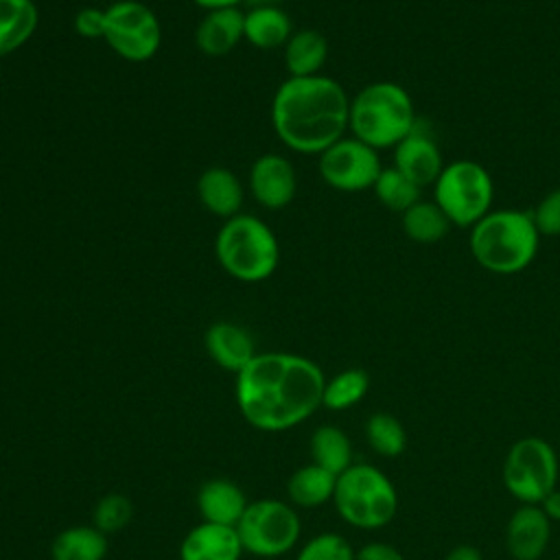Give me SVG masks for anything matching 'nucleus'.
<instances>
[{
  "mask_svg": "<svg viewBox=\"0 0 560 560\" xmlns=\"http://www.w3.org/2000/svg\"><path fill=\"white\" fill-rule=\"evenodd\" d=\"M243 24H245V11H241L238 7L206 11V15L201 18L195 31L197 48L212 57L230 52L241 39H245Z\"/></svg>",
  "mask_w": 560,
  "mask_h": 560,
  "instance_id": "18",
  "label": "nucleus"
},
{
  "mask_svg": "<svg viewBox=\"0 0 560 560\" xmlns=\"http://www.w3.org/2000/svg\"><path fill=\"white\" fill-rule=\"evenodd\" d=\"M337 475L328 472L317 464H304L291 472L287 479V497L293 508H319L332 501Z\"/></svg>",
  "mask_w": 560,
  "mask_h": 560,
  "instance_id": "20",
  "label": "nucleus"
},
{
  "mask_svg": "<svg viewBox=\"0 0 560 560\" xmlns=\"http://www.w3.org/2000/svg\"><path fill=\"white\" fill-rule=\"evenodd\" d=\"M39 24L33 0H0V59L22 48Z\"/></svg>",
  "mask_w": 560,
  "mask_h": 560,
  "instance_id": "22",
  "label": "nucleus"
},
{
  "mask_svg": "<svg viewBox=\"0 0 560 560\" xmlns=\"http://www.w3.org/2000/svg\"><path fill=\"white\" fill-rule=\"evenodd\" d=\"M402 230L413 243L429 245L442 241L448 234L451 221L435 201L420 199L402 212Z\"/></svg>",
  "mask_w": 560,
  "mask_h": 560,
  "instance_id": "26",
  "label": "nucleus"
},
{
  "mask_svg": "<svg viewBox=\"0 0 560 560\" xmlns=\"http://www.w3.org/2000/svg\"><path fill=\"white\" fill-rule=\"evenodd\" d=\"M214 252L228 276L241 282L267 280L280 260L273 230L254 214H234L221 225Z\"/></svg>",
  "mask_w": 560,
  "mask_h": 560,
  "instance_id": "5",
  "label": "nucleus"
},
{
  "mask_svg": "<svg viewBox=\"0 0 560 560\" xmlns=\"http://www.w3.org/2000/svg\"><path fill=\"white\" fill-rule=\"evenodd\" d=\"M444 560H483L481 551L472 545H457L453 547Z\"/></svg>",
  "mask_w": 560,
  "mask_h": 560,
  "instance_id": "36",
  "label": "nucleus"
},
{
  "mask_svg": "<svg viewBox=\"0 0 560 560\" xmlns=\"http://www.w3.org/2000/svg\"><path fill=\"white\" fill-rule=\"evenodd\" d=\"M298 177L293 164L280 153L260 155L249 168V190L254 199L269 208L280 210L295 197Z\"/></svg>",
  "mask_w": 560,
  "mask_h": 560,
  "instance_id": "13",
  "label": "nucleus"
},
{
  "mask_svg": "<svg viewBox=\"0 0 560 560\" xmlns=\"http://www.w3.org/2000/svg\"><path fill=\"white\" fill-rule=\"evenodd\" d=\"M503 486L521 503L538 505L551 490L558 488L560 464L553 446L538 438H518L503 462Z\"/></svg>",
  "mask_w": 560,
  "mask_h": 560,
  "instance_id": "9",
  "label": "nucleus"
},
{
  "mask_svg": "<svg viewBox=\"0 0 560 560\" xmlns=\"http://www.w3.org/2000/svg\"><path fill=\"white\" fill-rule=\"evenodd\" d=\"M551 538V521L540 505L521 503L505 527V549L514 560H540Z\"/></svg>",
  "mask_w": 560,
  "mask_h": 560,
  "instance_id": "14",
  "label": "nucleus"
},
{
  "mask_svg": "<svg viewBox=\"0 0 560 560\" xmlns=\"http://www.w3.org/2000/svg\"><path fill=\"white\" fill-rule=\"evenodd\" d=\"M291 31V18L280 7H249L245 11V24H243V37L262 50L284 46Z\"/></svg>",
  "mask_w": 560,
  "mask_h": 560,
  "instance_id": "23",
  "label": "nucleus"
},
{
  "mask_svg": "<svg viewBox=\"0 0 560 560\" xmlns=\"http://www.w3.org/2000/svg\"><path fill=\"white\" fill-rule=\"evenodd\" d=\"M74 31H77L81 37H88V39L103 37V33H105V9L83 7V9L74 15Z\"/></svg>",
  "mask_w": 560,
  "mask_h": 560,
  "instance_id": "33",
  "label": "nucleus"
},
{
  "mask_svg": "<svg viewBox=\"0 0 560 560\" xmlns=\"http://www.w3.org/2000/svg\"><path fill=\"white\" fill-rule=\"evenodd\" d=\"M326 376L322 368L293 352H258L234 385L236 407L256 431L282 433L300 427L319 407Z\"/></svg>",
  "mask_w": 560,
  "mask_h": 560,
  "instance_id": "1",
  "label": "nucleus"
},
{
  "mask_svg": "<svg viewBox=\"0 0 560 560\" xmlns=\"http://www.w3.org/2000/svg\"><path fill=\"white\" fill-rule=\"evenodd\" d=\"M394 166L420 188L435 184L440 177L444 168L442 153L422 120H418L416 127L394 147Z\"/></svg>",
  "mask_w": 560,
  "mask_h": 560,
  "instance_id": "12",
  "label": "nucleus"
},
{
  "mask_svg": "<svg viewBox=\"0 0 560 560\" xmlns=\"http://www.w3.org/2000/svg\"><path fill=\"white\" fill-rule=\"evenodd\" d=\"M374 192L378 201L394 210V212H405L409 210L416 201H420V186H416L407 175H402L396 166H387L381 171V175L374 182Z\"/></svg>",
  "mask_w": 560,
  "mask_h": 560,
  "instance_id": "29",
  "label": "nucleus"
},
{
  "mask_svg": "<svg viewBox=\"0 0 560 560\" xmlns=\"http://www.w3.org/2000/svg\"><path fill=\"white\" fill-rule=\"evenodd\" d=\"M538 505L549 521H560V490L558 488L551 490Z\"/></svg>",
  "mask_w": 560,
  "mask_h": 560,
  "instance_id": "35",
  "label": "nucleus"
},
{
  "mask_svg": "<svg viewBox=\"0 0 560 560\" xmlns=\"http://www.w3.org/2000/svg\"><path fill=\"white\" fill-rule=\"evenodd\" d=\"M350 98L330 77H289L271 101V122L278 138L298 153H322L343 138Z\"/></svg>",
  "mask_w": 560,
  "mask_h": 560,
  "instance_id": "2",
  "label": "nucleus"
},
{
  "mask_svg": "<svg viewBox=\"0 0 560 560\" xmlns=\"http://www.w3.org/2000/svg\"><path fill=\"white\" fill-rule=\"evenodd\" d=\"M532 219L540 234L560 236V188H553L538 201Z\"/></svg>",
  "mask_w": 560,
  "mask_h": 560,
  "instance_id": "32",
  "label": "nucleus"
},
{
  "mask_svg": "<svg viewBox=\"0 0 560 560\" xmlns=\"http://www.w3.org/2000/svg\"><path fill=\"white\" fill-rule=\"evenodd\" d=\"M332 505L348 525L357 529H381L398 512V492L381 468L352 464L337 475Z\"/></svg>",
  "mask_w": 560,
  "mask_h": 560,
  "instance_id": "6",
  "label": "nucleus"
},
{
  "mask_svg": "<svg viewBox=\"0 0 560 560\" xmlns=\"http://www.w3.org/2000/svg\"><path fill=\"white\" fill-rule=\"evenodd\" d=\"M352 545L337 532L311 536L295 553V560H354Z\"/></svg>",
  "mask_w": 560,
  "mask_h": 560,
  "instance_id": "31",
  "label": "nucleus"
},
{
  "mask_svg": "<svg viewBox=\"0 0 560 560\" xmlns=\"http://www.w3.org/2000/svg\"><path fill=\"white\" fill-rule=\"evenodd\" d=\"M418 122L409 92L394 81H374L350 98L348 129L372 149H394Z\"/></svg>",
  "mask_w": 560,
  "mask_h": 560,
  "instance_id": "4",
  "label": "nucleus"
},
{
  "mask_svg": "<svg viewBox=\"0 0 560 560\" xmlns=\"http://www.w3.org/2000/svg\"><path fill=\"white\" fill-rule=\"evenodd\" d=\"M328 57V42L319 31L304 28L284 44V66L289 77H315Z\"/></svg>",
  "mask_w": 560,
  "mask_h": 560,
  "instance_id": "24",
  "label": "nucleus"
},
{
  "mask_svg": "<svg viewBox=\"0 0 560 560\" xmlns=\"http://www.w3.org/2000/svg\"><path fill=\"white\" fill-rule=\"evenodd\" d=\"M365 440L381 457H398L407 448V431L402 422L387 411H376L368 418Z\"/></svg>",
  "mask_w": 560,
  "mask_h": 560,
  "instance_id": "28",
  "label": "nucleus"
},
{
  "mask_svg": "<svg viewBox=\"0 0 560 560\" xmlns=\"http://www.w3.org/2000/svg\"><path fill=\"white\" fill-rule=\"evenodd\" d=\"M494 184L486 166L472 160H455L444 164L433 184V201L448 217L451 225L472 228L490 212Z\"/></svg>",
  "mask_w": 560,
  "mask_h": 560,
  "instance_id": "8",
  "label": "nucleus"
},
{
  "mask_svg": "<svg viewBox=\"0 0 560 560\" xmlns=\"http://www.w3.org/2000/svg\"><path fill=\"white\" fill-rule=\"evenodd\" d=\"M370 389V376L361 368H348L326 378L322 407L330 411H346L359 405Z\"/></svg>",
  "mask_w": 560,
  "mask_h": 560,
  "instance_id": "27",
  "label": "nucleus"
},
{
  "mask_svg": "<svg viewBox=\"0 0 560 560\" xmlns=\"http://www.w3.org/2000/svg\"><path fill=\"white\" fill-rule=\"evenodd\" d=\"M249 7H280L282 0H245Z\"/></svg>",
  "mask_w": 560,
  "mask_h": 560,
  "instance_id": "38",
  "label": "nucleus"
},
{
  "mask_svg": "<svg viewBox=\"0 0 560 560\" xmlns=\"http://www.w3.org/2000/svg\"><path fill=\"white\" fill-rule=\"evenodd\" d=\"M354 560H405V556L387 542H368L357 549Z\"/></svg>",
  "mask_w": 560,
  "mask_h": 560,
  "instance_id": "34",
  "label": "nucleus"
},
{
  "mask_svg": "<svg viewBox=\"0 0 560 560\" xmlns=\"http://www.w3.org/2000/svg\"><path fill=\"white\" fill-rule=\"evenodd\" d=\"M133 518V503L120 492L103 494L92 510V525L103 534L122 532Z\"/></svg>",
  "mask_w": 560,
  "mask_h": 560,
  "instance_id": "30",
  "label": "nucleus"
},
{
  "mask_svg": "<svg viewBox=\"0 0 560 560\" xmlns=\"http://www.w3.org/2000/svg\"><path fill=\"white\" fill-rule=\"evenodd\" d=\"M381 171L378 151L354 136H343L319 153V175L335 190H368L374 186Z\"/></svg>",
  "mask_w": 560,
  "mask_h": 560,
  "instance_id": "11",
  "label": "nucleus"
},
{
  "mask_svg": "<svg viewBox=\"0 0 560 560\" xmlns=\"http://www.w3.org/2000/svg\"><path fill=\"white\" fill-rule=\"evenodd\" d=\"M107 46L127 61H149L162 44V26L153 9L138 0H118L105 9Z\"/></svg>",
  "mask_w": 560,
  "mask_h": 560,
  "instance_id": "10",
  "label": "nucleus"
},
{
  "mask_svg": "<svg viewBox=\"0 0 560 560\" xmlns=\"http://www.w3.org/2000/svg\"><path fill=\"white\" fill-rule=\"evenodd\" d=\"M540 232L529 212L490 210L472 225V258L492 273H518L534 260Z\"/></svg>",
  "mask_w": 560,
  "mask_h": 560,
  "instance_id": "3",
  "label": "nucleus"
},
{
  "mask_svg": "<svg viewBox=\"0 0 560 560\" xmlns=\"http://www.w3.org/2000/svg\"><path fill=\"white\" fill-rule=\"evenodd\" d=\"M247 503L243 488L225 477L208 479L197 490V510L206 523L236 527Z\"/></svg>",
  "mask_w": 560,
  "mask_h": 560,
  "instance_id": "17",
  "label": "nucleus"
},
{
  "mask_svg": "<svg viewBox=\"0 0 560 560\" xmlns=\"http://www.w3.org/2000/svg\"><path fill=\"white\" fill-rule=\"evenodd\" d=\"M192 2L206 11H212V9H223V7H238L245 0H192Z\"/></svg>",
  "mask_w": 560,
  "mask_h": 560,
  "instance_id": "37",
  "label": "nucleus"
},
{
  "mask_svg": "<svg viewBox=\"0 0 560 560\" xmlns=\"http://www.w3.org/2000/svg\"><path fill=\"white\" fill-rule=\"evenodd\" d=\"M208 357L234 376L258 354L249 330L234 322H214L203 337Z\"/></svg>",
  "mask_w": 560,
  "mask_h": 560,
  "instance_id": "16",
  "label": "nucleus"
},
{
  "mask_svg": "<svg viewBox=\"0 0 560 560\" xmlns=\"http://www.w3.org/2000/svg\"><path fill=\"white\" fill-rule=\"evenodd\" d=\"M197 195L203 208L217 217L230 219L243 206V184L225 166H210L197 182Z\"/></svg>",
  "mask_w": 560,
  "mask_h": 560,
  "instance_id": "19",
  "label": "nucleus"
},
{
  "mask_svg": "<svg viewBox=\"0 0 560 560\" xmlns=\"http://www.w3.org/2000/svg\"><path fill=\"white\" fill-rule=\"evenodd\" d=\"M311 462L326 468L332 475H341L352 466V444L346 431L335 424H319L311 433L308 442Z\"/></svg>",
  "mask_w": 560,
  "mask_h": 560,
  "instance_id": "25",
  "label": "nucleus"
},
{
  "mask_svg": "<svg viewBox=\"0 0 560 560\" xmlns=\"http://www.w3.org/2000/svg\"><path fill=\"white\" fill-rule=\"evenodd\" d=\"M256 560H258V558H256Z\"/></svg>",
  "mask_w": 560,
  "mask_h": 560,
  "instance_id": "39",
  "label": "nucleus"
},
{
  "mask_svg": "<svg viewBox=\"0 0 560 560\" xmlns=\"http://www.w3.org/2000/svg\"><path fill=\"white\" fill-rule=\"evenodd\" d=\"M243 545L236 527L201 521L179 542V560H241Z\"/></svg>",
  "mask_w": 560,
  "mask_h": 560,
  "instance_id": "15",
  "label": "nucleus"
},
{
  "mask_svg": "<svg viewBox=\"0 0 560 560\" xmlns=\"http://www.w3.org/2000/svg\"><path fill=\"white\" fill-rule=\"evenodd\" d=\"M109 551L107 534L88 525H70L61 529L50 542L52 560H105Z\"/></svg>",
  "mask_w": 560,
  "mask_h": 560,
  "instance_id": "21",
  "label": "nucleus"
},
{
  "mask_svg": "<svg viewBox=\"0 0 560 560\" xmlns=\"http://www.w3.org/2000/svg\"><path fill=\"white\" fill-rule=\"evenodd\" d=\"M236 532L245 553L258 560H280L298 547L302 521L289 501L265 497L247 503Z\"/></svg>",
  "mask_w": 560,
  "mask_h": 560,
  "instance_id": "7",
  "label": "nucleus"
}]
</instances>
